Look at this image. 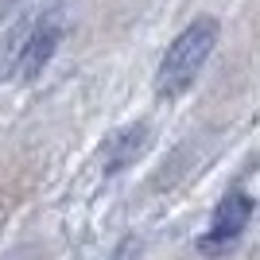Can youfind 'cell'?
<instances>
[{
	"mask_svg": "<svg viewBox=\"0 0 260 260\" xmlns=\"http://www.w3.org/2000/svg\"><path fill=\"white\" fill-rule=\"evenodd\" d=\"M217 31H221V23L214 16H198V20H190L183 31L175 35V43L167 47L159 70H155V93L159 98L171 101L194 86V78L202 74L206 58L217 47Z\"/></svg>",
	"mask_w": 260,
	"mask_h": 260,
	"instance_id": "6da1fadb",
	"label": "cell"
},
{
	"mask_svg": "<svg viewBox=\"0 0 260 260\" xmlns=\"http://www.w3.org/2000/svg\"><path fill=\"white\" fill-rule=\"evenodd\" d=\"M249 217H252V198L245 190H229L217 202L214 217H210V229L198 237V252L202 256H225L241 241V233L249 229Z\"/></svg>",
	"mask_w": 260,
	"mask_h": 260,
	"instance_id": "7a4b0ae2",
	"label": "cell"
},
{
	"mask_svg": "<svg viewBox=\"0 0 260 260\" xmlns=\"http://www.w3.org/2000/svg\"><path fill=\"white\" fill-rule=\"evenodd\" d=\"M62 43V8H43L31 23V35H27V47H23V62H20V78H35L47 62L54 58Z\"/></svg>",
	"mask_w": 260,
	"mask_h": 260,
	"instance_id": "3957f363",
	"label": "cell"
},
{
	"mask_svg": "<svg viewBox=\"0 0 260 260\" xmlns=\"http://www.w3.org/2000/svg\"><path fill=\"white\" fill-rule=\"evenodd\" d=\"M148 144H152V124H144V120L117 128L105 140V148H101V167H105V175H120L124 167H132V163L148 152Z\"/></svg>",
	"mask_w": 260,
	"mask_h": 260,
	"instance_id": "277c9868",
	"label": "cell"
},
{
	"mask_svg": "<svg viewBox=\"0 0 260 260\" xmlns=\"http://www.w3.org/2000/svg\"><path fill=\"white\" fill-rule=\"evenodd\" d=\"M31 23H35V16H27L12 31H4V39H0V86L12 82V78H20V62H23V47H27Z\"/></svg>",
	"mask_w": 260,
	"mask_h": 260,
	"instance_id": "5b68a950",
	"label": "cell"
},
{
	"mask_svg": "<svg viewBox=\"0 0 260 260\" xmlns=\"http://www.w3.org/2000/svg\"><path fill=\"white\" fill-rule=\"evenodd\" d=\"M128 256H140V241L136 237H124L120 249H117V260H128Z\"/></svg>",
	"mask_w": 260,
	"mask_h": 260,
	"instance_id": "8992f818",
	"label": "cell"
},
{
	"mask_svg": "<svg viewBox=\"0 0 260 260\" xmlns=\"http://www.w3.org/2000/svg\"><path fill=\"white\" fill-rule=\"evenodd\" d=\"M12 4H20V0H0V16H4V12H8Z\"/></svg>",
	"mask_w": 260,
	"mask_h": 260,
	"instance_id": "52a82bcc",
	"label": "cell"
}]
</instances>
